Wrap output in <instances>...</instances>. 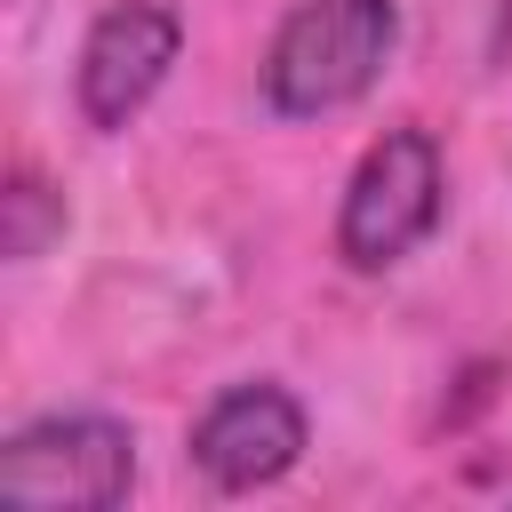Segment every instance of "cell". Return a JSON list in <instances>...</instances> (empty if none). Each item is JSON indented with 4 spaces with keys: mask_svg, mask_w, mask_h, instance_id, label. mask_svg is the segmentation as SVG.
<instances>
[{
    "mask_svg": "<svg viewBox=\"0 0 512 512\" xmlns=\"http://www.w3.org/2000/svg\"><path fill=\"white\" fill-rule=\"evenodd\" d=\"M392 40H400L392 0H296L264 48V104L280 120H328L376 88Z\"/></svg>",
    "mask_w": 512,
    "mask_h": 512,
    "instance_id": "1",
    "label": "cell"
},
{
    "mask_svg": "<svg viewBox=\"0 0 512 512\" xmlns=\"http://www.w3.org/2000/svg\"><path fill=\"white\" fill-rule=\"evenodd\" d=\"M176 48H184V16L168 0H120V8H104L88 24V40H80V64H72L80 120L104 128V136L128 128L160 96V80L176 72Z\"/></svg>",
    "mask_w": 512,
    "mask_h": 512,
    "instance_id": "5",
    "label": "cell"
},
{
    "mask_svg": "<svg viewBox=\"0 0 512 512\" xmlns=\"http://www.w3.org/2000/svg\"><path fill=\"white\" fill-rule=\"evenodd\" d=\"M136 488V432L120 416L72 408L32 416L0 440V504L8 512H112Z\"/></svg>",
    "mask_w": 512,
    "mask_h": 512,
    "instance_id": "3",
    "label": "cell"
},
{
    "mask_svg": "<svg viewBox=\"0 0 512 512\" xmlns=\"http://www.w3.org/2000/svg\"><path fill=\"white\" fill-rule=\"evenodd\" d=\"M448 216V160L432 144V128L400 120L384 128L352 176H344V208H336V256L352 272H392L408 264Z\"/></svg>",
    "mask_w": 512,
    "mask_h": 512,
    "instance_id": "2",
    "label": "cell"
},
{
    "mask_svg": "<svg viewBox=\"0 0 512 512\" xmlns=\"http://www.w3.org/2000/svg\"><path fill=\"white\" fill-rule=\"evenodd\" d=\"M56 232H64V200H56L32 168H16L8 192H0V256H8V264H32Z\"/></svg>",
    "mask_w": 512,
    "mask_h": 512,
    "instance_id": "6",
    "label": "cell"
},
{
    "mask_svg": "<svg viewBox=\"0 0 512 512\" xmlns=\"http://www.w3.org/2000/svg\"><path fill=\"white\" fill-rule=\"evenodd\" d=\"M304 440H312L304 400H296L288 384H272V376H248V384H224V392L192 416V440H184V448H192V464H200L208 488L248 496V488L288 480V472L304 464Z\"/></svg>",
    "mask_w": 512,
    "mask_h": 512,
    "instance_id": "4",
    "label": "cell"
}]
</instances>
